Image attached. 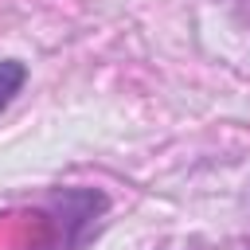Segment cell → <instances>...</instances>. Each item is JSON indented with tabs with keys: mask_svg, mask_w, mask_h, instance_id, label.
<instances>
[{
	"mask_svg": "<svg viewBox=\"0 0 250 250\" xmlns=\"http://www.w3.org/2000/svg\"><path fill=\"white\" fill-rule=\"evenodd\" d=\"M27 82V66L20 59H0V113L16 102V94L23 90Z\"/></svg>",
	"mask_w": 250,
	"mask_h": 250,
	"instance_id": "1",
	"label": "cell"
}]
</instances>
